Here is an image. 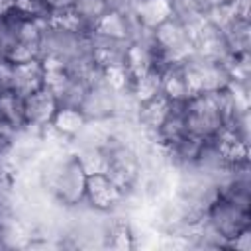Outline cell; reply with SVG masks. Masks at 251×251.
I'll return each mask as SVG.
<instances>
[{"label": "cell", "instance_id": "obj_6", "mask_svg": "<svg viewBox=\"0 0 251 251\" xmlns=\"http://www.w3.org/2000/svg\"><path fill=\"white\" fill-rule=\"evenodd\" d=\"M124 192L116 186V182L106 173H88L86 178V194L88 202L96 210H110L122 200Z\"/></svg>", "mask_w": 251, "mask_h": 251}, {"label": "cell", "instance_id": "obj_1", "mask_svg": "<svg viewBox=\"0 0 251 251\" xmlns=\"http://www.w3.org/2000/svg\"><path fill=\"white\" fill-rule=\"evenodd\" d=\"M184 127L200 139H210L224 129L216 92H198L184 100Z\"/></svg>", "mask_w": 251, "mask_h": 251}, {"label": "cell", "instance_id": "obj_3", "mask_svg": "<svg viewBox=\"0 0 251 251\" xmlns=\"http://www.w3.org/2000/svg\"><path fill=\"white\" fill-rule=\"evenodd\" d=\"M86 178L88 171L84 169L78 155H69L61 163L55 165V176L51 190L57 200L65 206H76L84 200L86 194Z\"/></svg>", "mask_w": 251, "mask_h": 251}, {"label": "cell", "instance_id": "obj_11", "mask_svg": "<svg viewBox=\"0 0 251 251\" xmlns=\"http://www.w3.org/2000/svg\"><path fill=\"white\" fill-rule=\"evenodd\" d=\"M14 12L27 20H43V18L51 16L43 0H16Z\"/></svg>", "mask_w": 251, "mask_h": 251}, {"label": "cell", "instance_id": "obj_7", "mask_svg": "<svg viewBox=\"0 0 251 251\" xmlns=\"http://www.w3.org/2000/svg\"><path fill=\"white\" fill-rule=\"evenodd\" d=\"M133 16L141 27L153 29L173 16V0H135Z\"/></svg>", "mask_w": 251, "mask_h": 251}, {"label": "cell", "instance_id": "obj_4", "mask_svg": "<svg viewBox=\"0 0 251 251\" xmlns=\"http://www.w3.org/2000/svg\"><path fill=\"white\" fill-rule=\"evenodd\" d=\"M59 108V100L49 86H43L24 98V118L25 126L33 129L49 127L55 112Z\"/></svg>", "mask_w": 251, "mask_h": 251}, {"label": "cell", "instance_id": "obj_13", "mask_svg": "<svg viewBox=\"0 0 251 251\" xmlns=\"http://www.w3.org/2000/svg\"><path fill=\"white\" fill-rule=\"evenodd\" d=\"M14 2L16 0H0V18L2 16H8L14 10Z\"/></svg>", "mask_w": 251, "mask_h": 251}, {"label": "cell", "instance_id": "obj_10", "mask_svg": "<svg viewBox=\"0 0 251 251\" xmlns=\"http://www.w3.org/2000/svg\"><path fill=\"white\" fill-rule=\"evenodd\" d=\"M110 10L108 0H75L71 6V12L78 18V22L86 29H94L96 22Z\"/></svg>", "mask_w": 251, "mask_h": 251}, {"label": "cell", "instance_id": "obj_5", "mask_svg": "<svg viewBox=\"0 0 251 251\" xmlns=\"http://www.w3.org/2000/svg\"><path fill=\"white\" fill-rule=\"evenodd\" d=\"M12 90L25 98L27 94L45 86V65L39 59H31L25 63H12Z\"/></svg>", "mask_w": 251, "mask_h": 251}, {"label": "cell", "instance_id": "obj_9", "mask_svg": "<svg viewBox=\"0 0 251 251\" xmlns=\"http://www.w3.org/2000/svg\"><path fill=\"white\" fill-rule=\"evenodd\" d=\"M88 124L80 108H71V106H59L49 127H53L61 135H78V131Z\"/></svg>", "mask_w": 251, "mask_h": 251}, {"label": "cell", "instance_id": "obj_8", "mask_svg": "<svg viewBox=\"0 0 251 251\" xmlns=\"http://www.w3.org/2000/svg\"><path fill=\"white\" fill-rule=\"evenodd\" d=\"M169 104H171V98H167L163 94V90L159 94H155L153 98H149L145 102H139V114H137L139 124L147 131L155 133L159 129L161 122L165 120L167 112H169Z\"/></svg>", "mask_w": 251, "mask_h": 251}, {"label": "cell", "instance_id": "obj_12", "mask_svg": "<svg viewBox=\"0 0 251 251\" xmlns=\"http://www.w3.org/2000/svg\"><path fill=\"white\" fill-rule=\"evenodd\" d=\"M43 2H45V6H47L49 14H59V12L69 10L75 0H43Z\"/></svg>", "mask_w": 251, "mask_h": 251}, {"label": "cell", "instance_id": "obj_2", "mask_svg": "<svg viewBox=\"0 0 251 251\" xmlns=\"http://www.w3.org/2000/svg\"><path fill=\"white\" fill-rule=\"evenodd\" d=\"M204 220L212 227V231L220 239H224V245H227V241H231L249 227V206L218 194L208 206Z\"/></svg>", "mask_w": 251, "mask_h": 251}]
</instances>
